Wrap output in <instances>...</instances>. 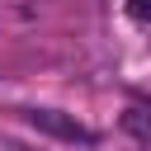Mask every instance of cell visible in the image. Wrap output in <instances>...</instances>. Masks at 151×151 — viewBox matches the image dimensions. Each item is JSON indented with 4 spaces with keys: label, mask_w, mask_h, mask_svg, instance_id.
Returning a JSON list of instances; mask_svg holds the SVG:
<instances>
[{
    "label": "cell",
    "mask_w": 151,
    "mask_h": 151,
    "mask_svg": "<svg viewBox=\"0 0 151 151\" xmlns=\"http://www.w3.org/2000/svg\"><path fill=\"white\" fill-rule=\"evenodd\" d=\"M24 118H28V127H38V132H47V137H61V142H94V132L80 127L71 113H57V109H28Z\"/></svg>",
    "instance_id": "1"
},
{
    "label": "cell",
    "mask_w": 151,
    "mask_h": 151,
    "mask_svg": "<svg viewBox=\"0 0 151 151\" xmlns=\"http://www.w3.org/2000/svg\"><path fill=\"white\" fill-rule=\"evenodd\" d=\"M123 127H127L142 146H151V118H146L142 109H127V113H123Z\"/></svg>",
    "instance_id": "2"
},
{
    "label": "cell",
    "mask_w": 151,
    "mask_h": 151,
    "mask_svg": "<svg viewBox=\"0 0 151 151\" xmlns=\"http://www.w3.org/2000/svg\"><path fill=\"white\" fill-rule=\"evenodd\" d=\"M127 14L137 24H151V0H127Z\"/></svg>",
    "instance_id": "3"
}]
</instances>
